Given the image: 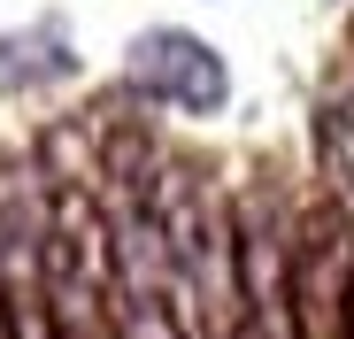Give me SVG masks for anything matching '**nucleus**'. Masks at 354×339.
Segmentation results:
<instances>
[{
    "label": "nucleus",
    "mask_w": 354,
    "mask_h": 339,
    "mask_svg": "<svg viewBox=\"0 0 354 339\" xmlns=\"http://www.w3.org/2000/svg\"><path fill=\"white\" fill-rule=\"evenodd\" d=\"M124 85H131V100L169 108V116H223L231 62L185 24H147L124 46Z\"/></svg>",
    "instance_id": "f257e3e1"
},
{
    "label": "nucleus",
    "mask_w": 354,
    "mask_h": 339,
    "mask_svg": "<svg viewBox=\"0 0 354 339\" xmlns=\"http://www.w3.org/2000/svg\"><path fill=\"white\" fill-rule=\"evenodd\" d=\"M316 178H324L331 208L354 223V108L346 100H324L316 108Z\"/></svg>",
    "instance_id": "f03ea898"
},
{
    "label": "nucleus",
    "mask_w": 354,
    "mask_h": 339,
    "mask_svg": "<svg viewBox=\"0 0 354 339\" xmlns=\"http://www.w3.org/2000/svg\"><path fill=\"white\" fill-rule=\"evenodd\" d=\"M70 39L62 24H31V31H0V85H31V77H70Z\"/></svg>",
    "instance_id": "7ed1b4c3"
},
{
    "label": "nucleus",
    "mask_w": 354,
    "mask_h": 339,
    "mask_svg": "<svg viewBox=\"0 0 354 339\" xmlns=\"http://www.w3.org/2000/svg\"><path fill=\"white\" fill-rule=\"evenodd\" d=\"M115 339H193L169 301H115Z\"/></svg>",
    "instance_id": "20e7f679"
},
{
    "label": "nucleus",
    "mask_w": 354,
    "mask_h": 339,
    "mask_svg": "<svg viewBox=\"0 0 354 339\" xmlns=\"http://www.w3.org/2000/svg\"><path fill=\"white\" fill-rule=\"evenodd\" d=\"M339 339H354V270H346V316H339Z\"/></svg>",
    "instance_id": "39448f33"
}]
</instances>
